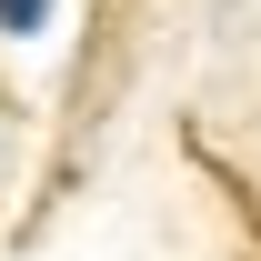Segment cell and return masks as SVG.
<instances>
[{"label":"cell","instance_id":"obj_1","mask_svg":"<svg viewBox=\"0 0 261 261\" xmlns=\"http://www.w3.org/2000/svg\"><path fill=\"white\" fill-rule=\"evenodd\" d=\"M50 20V0H0V31H40Z\"/></svg>","mask_w":261,"mask_h":261}]
</instances>
